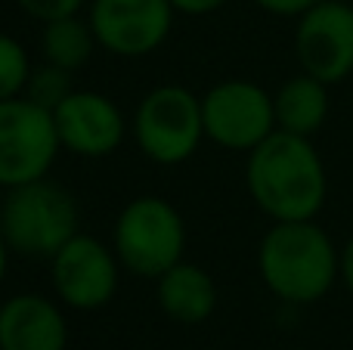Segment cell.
Returning <instances> with one entry per match:
<instances>
[{
    "label": "cell",
    "mask_w": 353,
    "mask_h": 350,
    "mask_svg": "<svg viewBox=\"0 0 353 350\" xmlns=\"http://www.w3.org/2000/svg\"><path fill=\"white\" fill-rule=\"evenodd\" d=\"M248 196L273 223L316 220L329 198V174L310 136L273 130L245 161Z\"/></svg>",
    "instance_id": "1"
},
{
    "label": "cell",
    "mask_w": 353,
    "mask_h": 350,
    "mask_svg": "<svg viewBox=\"0 0 353 350\" xmlns=\"http://www.w3.org/2000/svg\"><path fill=\"white\" fill-rule=\"evenodd\" d=\"M257 273L279 301L307 307L341 279V248L316 220H279L257 245Z\"/></svg>",
    "instance_id": "2"
},
{
    "label": "cell",
    "mask_w": 353,
    "mask_h": 350,
    "mask_svg": "<svg viewBox=\"0 0 353 350\" xmlns=\"http://www.w3.org/2000/svg\"><path fill=\"white\" fill-rule=\"evenodd\" d=\"M74 196L50 177L6 189L0 205V236L10 251L31 260H50L72 236L81 233Z\"/></svg>",
    "instance_id": "3"
},
{
    "label": "cell",
    "mask_w": 353,
    "mask_h": 350,
    "mask_svg": "<svg viewBox=\"0 0 353 350\" xmlns=\"http://www.w3.org/2000/svg\"><path fill=\"white\" fill-rule=\"evenodd\" d=\"M112 248L128 273L159 279L183 260L186 223L161 196H137L121 208L112 229Z\"/></svg>",
    "instance_id": "4"
},
{
    "label": "cell",
    "mask_w": 353,
    "mask_h": 350,
    "mask_svg": "<svg viewBox=\"0 0 353 350\" xmlns=\"http://www.w3.org/2000/svg\"><path fill=\"white\" fill-rule=\"evenodd\" d=\"M134 140L140 152L155 165H183L199 152L205 136V115H201V96L180 84H161L143 96L137 105Z\"/></svg>",
    "instance_id": "5"
},
{
    "label": "cell",
    "mask_w": 353,
    "mask_h": 350,
    "mask_svg": "<svg viewBox=\"0 0 353 350\" xmlns=\"http://www.w3.org/2000/svg\"><path fill=\"white\" fill-rule=\"evenodd\" d=\"M59 149L53 112L25 96L0 103V189L47 177Z\"/></svg>",
    "instance_id": "6"
},
{
    "label": "cell",
    "mask_w": 353,
    "mask_h": 350,
    "mask_svg": "<svg viewBox=\"0 0 353 350\" xmlns=\"http://www.w3.org/2000/svg\"><path fill=\"white\" fill-rule=\"evenodd\" d=\"M205 136L230 152L248 155L276 130L273 93L245 78H230L214 84L201 96Z\"/></svg>",
    "instance_id": "7"
},
{
    "label": "cell",
    "mask_w": 353,
    "mask_h": 350,
    "mask_svg": "<svg viewBox=\"0 0 353 350\" xmlns=\"http://www.w3.org/2000/svg\"><path fill=\"white\" fill-rule=\"evenodd\" d=\"M118 260L115 248L93 236H72L59 251L50 258V279L62 307L68 310H99L118 291Z\"/></svg>",
    "instance_id": "8"
},
{
    "label": "cell",
    "mask_w": 353,
    "mask_h": 350,
    "mask_svg": "<svg viewBox=\"0 0 353 350\" xmlns=\"http://www.w3.org/2000/svg\"><path fill=\"white\" fill-rule=\"evenodd\" d=\"M294 56L301 72L323 84H341L353 74V0H319L298 16Z\"/></svg>",
    "instance_id": "9"
},
{
    "label": "cell",
    "mask_w": 353,
    "mask_h": 350,
    "mask_svg": "<svg viewBox=\"0 0 353 350\" xmlns=\"http://www.w3.org/2000/svg\"><path fill=\"white\" fill-rule=\"evenodd\" d=\"M87 19L99 47L137 59L155 53L168 41L174 6L171 0H93Z\"/></svg>",
    "instance_id": "10"
},
{
    "label": "cell",
    "mask_w": 353,
    "mask_h": 350,
    "mask_svg": "<svg viewBox=\"0 0 353 350\" xmlns=\"http://www.w3.org/2000/svg\"><path fill=\"white\" fill-rule=\"evenodd\" d=\"M62 149L81 158H105L124 143L128 121L105 93L72 90L53 112Z\"/></svg>",
    "instance_id": "11"
},
{
    "label": "cell",
    "mask_w": 353,
    "mask_h": 350,
    "mask_svg": "<svg viewBox=\"0 0 353 350\" xmlns=\"http://www.w3.org/2000/svg\"><path fill=\"white\" fill-rule=\"evenodd\" d=\"M68 322L56 301L22 291L0 304V350H65Z\"/></svg>",
    "instance_id": "12"
},
{
    "label": "cell",
    "mask_w": 353,
    "mask_h": 350,
    "mask_svg": "<svg viewBox=\"0 0 353 350\" xmlns=\"http://www.w3.org/2000/svg\"><path fill=\"white\" fill-rule=\"evenodd\" d=\"M155 298H159L161 313L180 326H199L211 320V313L217 310V285L211 273L186 260H180L165 276L155 279Z\"/></svg>",
    "instance_id": "13"
},
{
    "label": "cell",
    "mask_w": 353,
    "mask_h": 350,
    "mask_svg": "<svg viewBox=\"0 0 353 350\" xmlns=\"http://www.w3.org/2000/svg\"><path fill=\"white\" fill-rule=\"evenodd\" d=\"M329 84L319 78L301 72L294 78L282 81L279 90L273 93V109H276V130L298 136H316L319 127L329 118Z\"/></svg>",
    "instance_id": "14"
},
{
    "label": "cell",
    "mask_w": 353,
    "mask_h": 350,
    "mask_svg": "<svg viewBox=\"0 0 353 350\" xmlns=\"http://www.w3.org/2000/svg\"><path fill=\"white\" fill-rule=\"evenodd\" d=\"M93 47H99V43L90 28V19L65 16V19L43 22V31H41L43 62H53V65H59V68L78 72L81 65L90 62Z\"/></svg>",
    "instance_id": "15"
},
{
    "label": "cell",
    "mask_w": 353,
    "mask_h": 350,
    "mask_svg": "<svg viewBox=\"0 0 353 350\" xmlns=\"http://www.w3.org/2000/svg\"><path fill=\"white\" fill-rule=\"evenodd\" d=\"M72 74L68 68H59L53 62H43V65H31V74H28V84H25L22 96L31 99L34 105L47 112H56L62 105V99L74 90L72 87Z\"/></svg>",
    "instance_id": "16"
},
{
    "label": "cell",
    "mask_w": 353,
    "mask_h": 350,
    "mask_svg": "<svg viewBox=\"0 0 353 350\" xmlns=\"http://www.w3.org/2000/svg\"><path fill=\"white\" fill-rule=\"evenodd\" d=\"M28 74H31L28 50L12 34L0 31V103L12 96H22L25 84H28Z\"/></svg>",
    "instance_id": "17"
},
{
    "label": "cell",
    "mask_w": 353,
    "mask_h": 350,
    "mask_svg": "<svg viewBox=\"0 0 353 350\" xmlns=\"http://www.w3.org/2000/svg\"><path fill=\"white\" fill-rule=\"evenodd\" d=\"M87 0H16V6L22 12H28L37 22H53V19H65V16H78L81 6Z\"/></svg>",
    "instance_id": "18"
},
{
    "label": "cell",
    "mask_w": 353,
    "mask_h": 350,
    "mask_svg": "<svg viewBox=\"0 0 353 350\" xmlns=\"http://www.w3.org/2000/svg\"><path fill=\"white\" fill-rule=\"evenodd\" d=\"M254 6H261L270 16H282V19H298L304 16L310 6H316L319 0H251Z\"/></svg>",
    "instance_id": "19"
},
{
    "label": "cell",
    "mask_w": 353,
    "mask_h": 350,
    "mask_svg": "<svg viewBox=\"0 0 353 350\" xmlns=\"http://www.w3.org/2000/svg\"><path fill=\"white\" fill-rule=\"evenodd\" d=\"M223 3L226 0H171L174 12H183V16H211Z\"/></svg>",
    "instance_id": "20"
},
{
    "label": "cell",
    "mask_w": 353,
    "mask_h": 350,
    "mask_svg": "<svg viewBox=\"0 0 353 350\" xmlns=\"http://www.w3.org/2000/svg\"><path fill=\"white\" fill-rule=\"evenodd\" d=\"M341 282H344V289H347V295L353 298V236L341 248Z\"/></svg>",
    "instance_id": "21"
},
{
    "label": "cell",
    "mask_w": 353,
    "mask_h": 350,
    "mask_svg": "<svg viewBox=\"0 0 353 350\" xmlns=\"http://www.w3.org/2000/svg\"><path fill=\"white\" fill-rule=\"evenodd\" d=\"M10 245H6V239L0 236V285H3V279H6V267H10Z\"/></svg>",
    "instance_id": "22"
}]
</instances>
